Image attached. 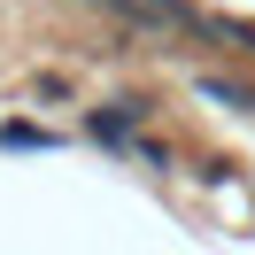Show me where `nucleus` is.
<instances>
[{
  "label": "nucleus",
  "mask_w": 255,
  "mask_h": 255,
  "mask_svg": "<svg viewBox=\"0 0 255 255\" xmlns=\"http://www.w3.org/2000/svg\"><path fill=\"white\" fill-rule=\"evenodd\" d=\"M0 139H8V147H39V155H47V147H54V131H31V124H8Z\"/></svg>",
  "instance_id": "obj_2"
},
{
  "label": "nucleus",
  "mask_w": 255,
  "mask_h": 255,
  "mask_svg": "<svg viewBox=\"0 0 255 255\" xmlns=\"http://www.w3.org/2000/svg\"><path fill=\"white\" fill-rule=\"evenodd\" d=\"M201 93H209V101H224V109H248V116H255V85H224V78H201Z\"/></svg>",
  "instance_id": "obj_1"
}]
</instances>
